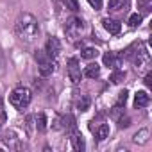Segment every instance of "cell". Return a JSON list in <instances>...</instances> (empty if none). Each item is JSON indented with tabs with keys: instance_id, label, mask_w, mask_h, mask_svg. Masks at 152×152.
<instances>
[{
	"instance_id": "obj_12",
	"label": "cell",
	"mask_w": 152,
	"mask_h": 152,
	"mask_svg": "<svg viewBox=\"0 0 152 152\" xmlns=\"http://www.w3.org/2000/svg\"><path fill=\"white\" fill-rule=\"evenodd\" d=\"M84 75H86L88 79H97L99 75H100V66L97 63H90L86 66V70H84Z\"/></svg>"
},
{
	"instance_id": "obj_21",
	"label": "cell",
	"mask_w": 152,
	"mask_h": 152,
	"mask_svg": "<svg viewBox=\"0 0 152 152\" xmlns=\"http://www.w3.org/2000/svg\"><path fill=\"white\" fill-rule=\"evenodd\" d=\"M64 2V6H66V9H70V11H79V2L77 0H63Z\"/></svg>"
},
{
	"instance_id": "obj_22",
	"label": "cell",
	"mask_w": 152,
	"mask_h": 152,
	"mask_svg": "<svg viewBox=\"0 0 152 152\" xmlns=\"http://www.w3.org/2000/svg\"><path fill=\"white\" fill-rule=\"evenodd\" d=\"M141 15H138V13H134V15H131V18H129V25L131 27H138L140 23H141Z\"/></svg>"
},
{
	"instance_id": "obj_19",
	"label": "cell",
	"mask_w": 152,
	"mask_h": 152,
	"mask_svg": "<svg viewBox=\"0 0 152 152\" xmlns=\"http://www.w3.org/2000/svg\"><path fill=\"white\" fill-rule=\"evenodd\" d=\"M36 127H38V131H45L47 129V116L43 113H39L36 116Z\"/></svg>"
},
{
	"instance_id": "obj_14",
	"label": "cell",
	"mask_w": 152,
	"mask_h": 152,
	"mask_svg": "<svg viewBox=\"0 0 152 152\" xmlns=\"http://www.w3.org/2000/svg\"><path fill=\"white\" fill-rule=\"evenodd\" d=\"M104 64L111 66V68H116L118 66V57L113 52H107V54H104Z\"/></svg>"
},
{
	"instance_id": "obj_11",
	"label": "cell",
	"mask_w": 152,
	"mask_h": 152,
	"mask_svg": "<svg viewBox=\"0 0 152 152\" xmlns=\"http://www.w3.org/2000/svg\"><path fill=\"white\" fill-rule=\"evenodd\" d=\"M91 131H93V134H95V138L99 141H102V140H106L109 136V125L107 124H100L99 127H93L91 125Z\"/></svg>"
},
{
	"instance_id": "obj_8",
	"label": "cell",
	"mask_w": 152,
	"mask_h": 152,
	"mask_svg": "<svg viewBox=\"0 0 152 152\" xmlns=\"http://www.w3.org/2000/svg\"><path fill=\"white\" fill-rule=\"evenodd\" d=\"M148 59H150V56H148V52H147V47L145 45H141V50L138 52V56H136V68L138 70H143L147 64H148Z\"/></svg>"
},
{
	"instance_id": "obj_28",
	"label": "cell",
	"mask_w": 152,
	"mask_h": 152,
	"mask_svg": "<svg viewBox=\"0 0 152 152\" xmlns=\"http://www.w3.org/2000/svg\"><path fill=\"white\" fill-rule=\"evenodd\" d=\"M4 72V63H2V57H0V73Z\"/></svg>"
},
{
	"instance_id": "obj_16",
	"label": "cell",
	"mask_w": 152,
	"mask_h": 152,
	"mask_svg": "<svg viewBox=\"0 0 152 152\" xmlns=\"http://www.w3.org/2000/svg\"><path fill=\"white\" fill-rule=\"evenodd\" d=\"M97 56H99V50L93 48V47H86V48H83V52H81V57H84V59H95Z\"/></svg>"
},
{
	"instance_id": "obj_3",
	"label": "cell",
	"mask_w": 152,
	"mask_h": 152,
	"mask_svg": "<svg viewBox=\"0 0 152 152\" xmlns=\"http://www.w3.org/2000/svg\"><path fill=\"white\" fill-rule=\"evenodd\" d=\"M34 59L38 63V72L41 77H48V75H52L56 72V61L52 57H48L45 50H36Z\"/></svg>"
},
{
	"instance_id": "obj_6",
	"label": "cell",
	"mask_w": 152,
	"mask_h": 152,
	"mask_svg": "<svg viewBox=\"0 0 152 152\" xmlns=\"http://www.w3.org/2000/svg\"><path fill=\"white\" fill-rule=\"evenodd\" d=\"M45 52H47V56L48 57H52L54 61L59 57V54H61V41L57 39V38H48L47 39V43H45Z\"/></svg>"
},
{
	"instance_id": "obj_5",
	"label": "cell",
	"mask_w": 152,
	"mask_h": 152,
	"mask_svg": "<svg viewBox=\"0 0 152 152\" xmlns=\"http://www.w3.org/2000/svg\"><path fill=\"white\" fill-rule=\"evenodd\" d=\"M68 77L73 84H79L81 79H83V72H81V64H79V59L77 57H70L68 59Z\"/></svg>"
},
{
	"instance_id": "obj_4",
	"label": "cell",
	"mask_w": 152,
	"mask_h": 152,
	"mask_svg": "<svg viewBox=\"0 0 152 152\" xmlns=\"http://www.w3.org/2000/svg\"><path fill=\"white\" fill-rule=\"evenodd\" d=\"M64 32L70 39H75V38H79L83 32H84V20H81L79 16H72L66 20L64 23Z\"/></svg>"
},
{
	"instance_id": "obj_27",
	"label": "cell",
	"mask_w": 152,
	"mask_h": 152,
	"mask_svg": "<svg viewBox=\"0 0 152 152\" xmlns=\"http://www.w3.org/2000/svg\"><path fill=\"white\" fill-rule=\"evenodd\" d=\"M0 116L6 118V113H4V106H2V99H0Z\"/></svg>"
},
{
	"instance_id": "obj_25",
	"label": "cell",
	"mask_w": 152,
	"mask_h": 152,
	"mask_svg": "<svg viewBox=\"0 0 152 152\" xmlns=\"http://www.w3.org/2000/svg\"><path fill=\"white\" fill-rule=\"evenodd\" d=\"M118 122H120V127H122V129L131 125V120H129V118H124V116H122V118H118Z\"/></svg>"
},
{
	"instance_id": "obj_13",
	"label": "cell",
	"mask_w": 152,
	"mask_h": 152,
	"mask_svg": "<svg viewBox=\"0 0 152 152\" xmlns=\"http://www.w3.org/2000/svg\"><path fill=\"white\" fill-rule=\"evenodd\" d=\"M148 136H150L148 129H141V131H138V132L132 136V141H134V143L143 145V143H147V141H148Z\"/></svg>"
},
{
	"instance_id": "obj_20",
	"label": "cell",
	"mask_w": 152,
	"mask_h": 152,
	"mask_svg": "<svg viewBox=\"0 0 152 152\" xmlns=\"http://www.w3.org/2000/svg\"><path fill=\"white\" fill-rule=\"evenodd\" d=\"M124 77H125V72H115V73H111L109 81H111L113 84H118V83L124 81Z\"/></svg>"
},
{
	"instance_id": "obj_1",
	"label": "cell",
	"mask_w": 152,
	"mask_h": 152,
	"mask_svg": "<svg viewBox=\"0 0 152 152\" xmlns=\"http://www.w3.org/2000/svg\"><path fill=\"white\" fill-rule=\"evenodd\" d=\"M15 31H16V36L22 41L32 43L39 34V23L31 13H23V15L18 16V20L15 23Z\"/></svg>"
},
{
	"instance_id": "obj_10",
	"label": "cell",
	"mask_w": 152,
	"mask_h": 152,
	"mask_svg": "<svg viewBox=\"0 0 152 152\" xmlns=\"http://www.w3.org/2000/svg\"><path fill=\"white\" fill-rule=\"evenodd\" d=\"M102 25H104V29H106L109 34H118V32L122 31L120 22H116V20H113V18H104V20H102Z\"/></svg>"
},
{
	"instance_id": "obj_9",
	"label": "cell",
	"mask_w": 152,
	"mask_h": 152,
	"mask_svg": "<svg viewBox=\"0 0 152 152\" xmlns=\"http://www.w3.org/2000/svg\"><path fill=\"white\" fill-rule=\"evenodd\" d=\"M150 104V95L147 93V91H136V95H134V107H138V109H141V107H147Z\"/></svg>"
},
{
	"instance_id": "obj_26",
	"label": "cell",
	"mask_w": 152,
	"mask_h": 152,
	"mask_svg": "<svg viewBox=\"0 0 152 152\" xmlns=\"http://www.w3.org/2000/svg\"><path fill=\"white\" fill-rule=\"evenodd\" d=\"M145 84H147V86H148V88H150V86H152V73H150V72H148V73H147V75H145Z\"/></svg>"
},
{
	"instance_id": "obj_24",
	"label": "cell",
	"mask_w": 152,
	"mask_h": 152,
	"mask_svg": "<svg viewBox=\"0 0 152 152\" xmlns=\"http://www.w3.org/2000/svg\"><path fill=\"white\" fill-rule=\"evenodd\" d=\"M88 2H90V6L97 11V9H100V7H102V2H104V0H88Z\"/></svg>"
},
{
	"instance_id": "obj_18",
	"label": "cell",
	"mask_w": 152,
	"mask_h": 152,
	"mask_svg": "<svg viewBox=\"0 0 152 152\" xmlns=\"http://www.w3.org/2000/svg\"><path fill=\"white\" fill-rule=\"evenodd\" d=\"M127 6V0H109V9L111 11H118V9H122V7H125Z\"/></svg>"
},
{
	"instance_id": "obj_23",
	"label": "cell",
	"mask_w": 152,
	"mask_h": 152,
	"mask_svg": "<svg viewBox=\"0 0 152 152\" xmlns=\"http://www.w3.org/2000/svg\"><path fill=\"white\" fill-rule=\"evenodd\" d=\"M127 95H129V93H127V90L120 91V93H118V100H116V104H115V106H120V107H122V106H125V102H127Z\"/></svg>"
},
{
	"instance_id": "obj_17",
	"label": "cell",
	"mask_w": 152,
	"mask_h": 152,
	"mask_svg": "<svg viewBox=\"0 0 152 152\" xmlns=\"http://www.w3.org/2000/svg\"><path fill=\"white\" fill-rule=\"evenodd\" d=\"M77 109L79 111H88L90 109V97L88 95H81V99L77 100Z\"/></svg>"
},
{
	"instance_id": "obj_7",
	"label": "cell",
	"mask_w": 152,
	"mask_h": 152,
	"mask_svg": "<svg viewBox=\"0 0 152 152\" xmlns=\"http://www.w3.org/2000/svg\"><path fill=\"white\" fill-rule=\"evenodd\" d=\"M70 141H72L73 150H79V152L84 150V138H83V134H81L77 129L70 131Z\"/></svg>"
},
{
	"instance_id": "obj_2",
	"label": "cell",
	"mask_w": 152,
	"mask_h": 152,
	"mask_svg": "<svg viewBox=\"0 0 152 152\" xmlns=\"http://www.w3.org/2000/svg\"><path fill=\"white\" fill-rule=\"evenodd\" d=\"M31 100H32V93H31L29 88H23V86L15 88V90L11 91V95H9L11 106H13L15 109H18V111L25 109V107L31 104Z\"/></svg>"
},
{
	"instance_id": "obj_15",
	"label": "cell",
	"mask_w": 152,
	"mask_h": 152,
	"mask_svg": "<svg viewBox=\"0 0 152 152\" xmlns=\"http://www.w3.org/2000/svg\"><path fill=\"white\" fill-rule=\"evenodd\" d=\"M4 143H6L7 147H11V148H18V147H20V145H18V138L15 136V132H7L6 138H4Z\"/></svg>"
}]
</instances>
